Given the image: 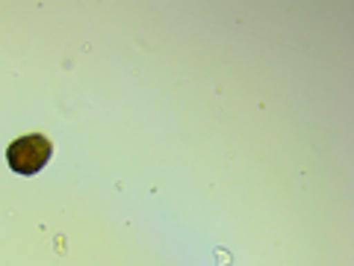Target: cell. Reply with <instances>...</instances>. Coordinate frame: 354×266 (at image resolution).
<instances>
[{"mask_svg":"<svg viewBox=\"0 0 354 266\" xmlns=\"http://www.w3.org/2000/svg\"><path fill=\"white\" fill-rule=\"evenodd\" d=\"M48 160H50V142H48V136H41V133L21 136L6 148L9 169L18 172V175H36L44 169Z\"/></svg>","mask_w":354,"mask_h":266,"instance_id":"obj_1","label":"cell"}]
</instances>
